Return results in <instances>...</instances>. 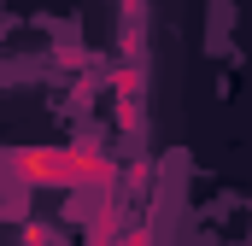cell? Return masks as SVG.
<instances>
[{"mask_svg":"<svg viewBox=\"0 0 252 246\" xmlns=\"http://www.w3.org/2000/svg\"><path fill=\"white\" fill-rule=\"evenodd\" d=\"M30 246H64V241L53 235V229H30Z\"/></svg>","mask_w":252,"mask_h":246,"instance_id":"cell-5","label":"cell"},{"mask_svg":"<svg viewBox=\"0 0 252 246\" xmlns=\"http://www.w3.org/2000/svg\"><path fill=\"white\" fill-rule=\"evenodd\" d=\"M112 88H118V123H124V129H141V88H147V82H141V64L135 59L118 64V70H112Z\"/></svg>","mask_w":252,"mask_h":246,"instance_id":"cell-2","label":"cell"},{"mask_svg":"<svg viewBox=\"0 0 252 246\" xmlns=\"http://www.w3.org/2000/svg\"><path fill=\"white\" fill-rule=\"evenodd\" d=\"M112 246H153V223H135V229H118Z\"/></svg>","mask_w":252,"mask_h":246,"instance_id":"cell-4","label":"cell"},{"mask_svg":"<svg viewBox=\"0 0 252 246\" xmlns=\"http://www.w3.org/2000/svg\"><path fill=\"white\" fill-rule=\"evenodd\" d=\"M118 199H100L94 211H88V223H82V246H112L118 241Z\"/></svg>","mask_w":252,"mask_h":246,"instance_id":"cell-3","label":"cell"},{"mask_svg":"<svg viewBox=\"0 0 252 246\" xmlns=\"http://www.w3.org/2000/svg\"><path fill=\"white\" fill-rule=\"evenodd\" d=\"M0 182L35 193V187H64V193H112L118 158L94 147H6L0 153Z\"/></svg>","mask_w":252,"mask_h":246,"instance_id":"cell-1","label":"cell"}]
</instances>
